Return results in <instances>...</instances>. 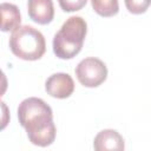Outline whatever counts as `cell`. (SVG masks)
<instances>
[{
    "label": "cell",
    "instance_id": "cell-11",
    "mask_svg": "<svg viewBox=\"0 0 151 151\" xmlns=\"http://www.w3.org/2000/svg\"><path fill=\"white\" fill-rule=\"evenodd\" d=\"M59 2V6L60 8L64 11V12H76V11H79L81 9L87 0H58Z\"/></svg>",
    "mask_w": 151,
    "mask_h": 151
},
{
    "label": "cell",
    "instance_id": "cell-10",
    "mask_svg": "<svg viewBox=\"0 0 151 151\" xmlns=\"http://www.w3.org/2000/svg\"><path fill=\"white\" fill-rule=\"evenodd\" d=\"M127 11L132 14L145 13L150 6V0H124Z\"/></svg>",
    "mask_w": 151,
    "mask_h": 151
},
{
    "label": "cell",
    "instance_id": "cell-7",
    "mask_svg": "<svg viewBox=\"0 0 151 151\" xmlns=\"http://www.w3.org/2000/svg\"><path fill=\"white\" fill-rule=\"evenodd\" d=\"M93 147L97 151H105V150H117L122 151L125 149L124 138L117 130L105 129L94 137Z\"/></svg>",
    "mask_w": 151,
    "mask_h": 151
},
{
    "label": "cell",
    "instance_id": "cell-5",
    "mask_svg": "<svg viewBox=\"0 0 151 151\" xmlns=\"http://www.w3.org/2000/svg\"><path fill=\"white\" fill-rule=\"evenodd\" d=\"M47 94L53 98L65 99L68 98L74 91V81L68 73L59 72L50 76L45 83Z\"/></svg>",
    "mask_w": 151,
    "mask_h": 151
},
{
    "label": "cell",
    "instance_id": "cell-12",
    "mask_svg": "<svg viewBox=\"0 0 151 151\" xmlns=\"http://www.w3.org/2000/svg\"><path fill=\"white\" fill-rule=\"evenodd\" d=\"M9 119H11L9 109L6 105V103L0 99V131H2L4 129L7 127V125L9 123Z\"/></svg>",
    "mask_w": 151,
    "mask_h": 151
},
{
    "label": "cell",
    "instance_id": "cell-13",
    "mask_svg": "<svg viewBox=\"0 0 151 151\" xmlns=\"http://www.w3.org/2000/svg\"><path fill=\"white\" fill-rule=\"evenodd\" d=\"M7 87H8L7 77H6V74L2 72V70L0 68V98L6 93Z\"/></svg>",
    "mask_w": 151,
    "mask_h": 151
},
{
    "label": "cell",
    "instance_id": "cell-1",
    "mask_svg": "<svg viewBox=\"0 0 151 151\" xmlns=\"http://www.w3.org/2000/svg\"><path fill=\"white\" fill-rule=\"evenodd\" d=\"M18 118L33 145L46 147L54 142L57 129L53 123V112L41 98L24 99L18 107Z\"/></svg>",
    "mask_w": 151,
    "mask_h": 151
},
{
    "label": "cell",
    "instance_id": "cell-6",
    "mask_svg": "<svg viewBox=\"0 0 151 151\" xmlns=\"http://www.w3.org/2000/svg\"><path fill=\"white\" fill-rule=\"evenodd\" d=\"M28 17L39 25H47L54 18V6L52 0H28Z\"/></svg>",
    "mask_w": 151,
    "mask_h": 151
},
{
    "label": "cell",
    "instance_id": "cell-4",
    "mask_svg": "<svg viewBox=\"0 0 151 151\" xmlns=\"http://www.w3.org/2000/svg\"><path fill=\"white\" fill-rule=\"evenodd\" d=\"M74 72L78 81L85 87H97L107 78L106 65L94 57H87L80 60Z\"/></svg>",
    "mask_w": 151,
    "mask_h": 151
},
{
    "label": "cell",
    "instance_id": "cell-2",
    "mask_svg": "<svg viewBox=\"0 0 151 151\" xmlns=\"http://www.w3.org/2000/svg\"><path fill=\"white\" fill-rule=\"evenodd\" d=\"M87 33L86 21L78 15L70 17L54 34L53 52L60 59H72L83 48Z\"/></svg>",
    "mask_w": 151,
    "mask_h": 151
},
{
    "label": "cell",
    "instance_id": "cell-3",
    "mask_svg": "<svg viewBox=\"0 0 151 151\" xmlns=\"http://www.w3.org/2000/svg\"><path fill=\"white\" fill-rule=\"evenodd\" d=\"M12 53L22 60H38L46 51V41L40 31L24 25L12 31L8 41Z\"/></svg>",
    "mask_w": 151,
    "mask_h": 151
},
{
    "label": "cell",
    "instance_id": "cell-9",
    "mask_svg": "<svg viewBox=\"0 0 151 151\" xmlns=\"http://www.w3.org/2000/svg\"><path fill=\"white\" fill-rule=\"evenodd\" d=\"M93 11L104 18H110L119 12L118 0H91Z\"/></svg>",
    "mask_w": 151,
    "mask_h": 151
},
{
    "label": "cell",
    "instance_id": "cell-8",
    "mask_svg": "<svg viewBox=\"0 0 151 151\" xmlns=\"http://www.w3.org/2000/svg\"><path fill=\"white\" fill-rule=\"evenodd\" d=\"M21 15L17 5L11 2L0 4V31L9 32L20 26Z\"/></svg>",
    "mask_w": 151,
    "mask_h": 151
}]
</instances>
